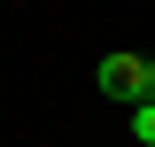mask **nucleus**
I'll list each match as a JSON object with an SVG mask.
<instances>
[{
  "label": "nucleus",
  "instance_id": "nucleus-1",
  "mask_svg": "<svg viewBox=\"0 0 155 147\" xmlns=\"http://www.w3.org/2000/svg\"><path fill=\"white\" fill-rule=\"evenodd\" d=\"M93 85L109 93V101H147V54H109V62H93Z\"/></svg>",
  "mask_w": 155,
  "mask_h": 147
},
{
  "label": "nucleus",
  "instance_id": "nucleus-2",
  "mask_svg": "<svg viewBox=\"0 0 155 147\" xmlns=\"http://www.w3.org/2000/svg\"><path fill=\"white\" fill-rule=\"evenodd\" d=\"M132 147H155V101L132 109Z\"/></svg>",
  "mask_w": 155,
  "mask_h": 147
},
{
  "label": "nucleus",
  "instance_id": "nucleus-3",
  "mask_svg": "<svg viewBox=\"0 0 155 147\" xmlns=\"http://www.w3.org/2000/svg\"><path fill=\"white\" fill-rule=\"evenodd\" d=\"M147 101H155V54H147Z\"/></svg>",
  "mask_w": 155,
  "mask_h": 147
}]
</instances>
